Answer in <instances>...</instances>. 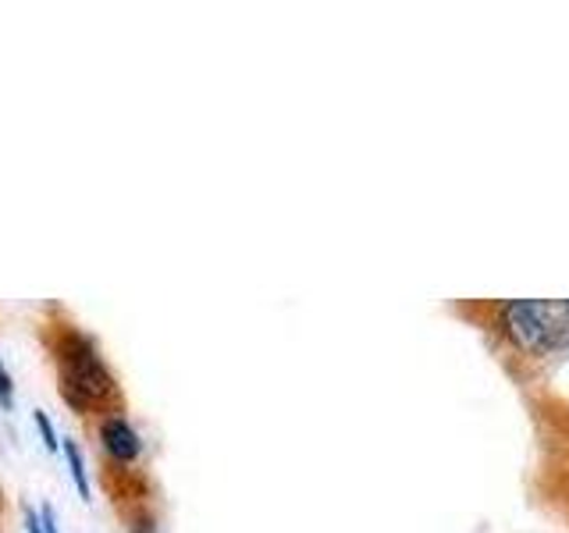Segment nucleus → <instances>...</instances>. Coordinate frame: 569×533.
<instances>
[{
  "mask_svg": "<svg viewBox=\"0 0 569 533\" xmlns=\"http://www.w3.org/2000/svg\"><path fill=\"white\" fill-rule=\"evenodd\" d=\"M61 381H64V395L71 405H100L107 402L118 391L114 384V373L107 370L103 363V355L97 352V345L89 342L86 334L79 331H71L64 334V342H61Z\"/></svg>",
  "mask_w": 569,
  "mask_h": 533,
  "instance_id": "f03ea898",
  "label": "nucleus"
},
{
  "mask_svg": "<svg viewBox=\"0 0 569 533\" xmlns=\"http://www.w3.org/2000/svg\"><path fill=\"white\" fill-rule=\"evenodd\" d=\"M26 533H43V515L26 505Z\"/></svg>",
  "mask_w": 569,
  "mask_h": 533,
  "instance_id": "0eeeda50",
  "label": "nucleus"
},
{
  "mask_svg": "<svg viewBox=\"0 0 569 533\" xmlns=\"http://www.w3.org/2000/svg\"><path fill=\"white\" fill-rule=\"evenodd\" d=\"M0 405L4 409L14 405V384H11V373H8L4 360H0Z\"/></svg>",
  "mask_w": 569,
  "mask_h": 533,
  "instance_id": "423d86ee",
  "label": "nucleus"
},
{
  "mask_svg": "<svg viewBox=\"0 0 569 533\" xmlns=\"http://www.w3.org/2000/svg\"><path fill=\"white\" fill-rule=\"evenodd\" d=\"M100 441H103V452L114 462H136L142 455V438L124 416H107L100 423Z\"/></svg>",
  "mask_w": 569,
  "mask_h": 533,
  "instance_id": "7ed1b4c3",
  "label": "nucleus"
},
{
  "mask_svg": "<svg viewBox=\"0 0 569 533\" xmlns=\"http://www.w3.org/2000/svg\"><path fill=\"white\" fill-rule=\"evenodd\" d=\"M40 515H43V533H61V530H58V512H53L50 505H43Z\"/></svg>",
  "mask_w": 569,
  "mask_h": 533,
  "instance_id": "6e6552de",
  "label": "nucleus"
},
{
  "mask_svg": "<svg viewBox=\"0 0 569 533\" xmlns=\"http://www.w3.org/2000/svg\"><path fill=\"white\" fill-rule=\"evenodd\" d=\"M495 331L527 360L569 352V299H506L491 310Z\"/></svg>",
  "mask_w": 569,
  "mask_h": 533,
  "instance_id": "f257e3e1",
  "label": "nucleus"
},
{
  "mask_svg": "<svg viewBox=\"0 0 569 533\" xmlns=\"http://www.w3.org/2000/svg\"><path fill=\"white\" fill-rule=\"evenodd\" d=\"M32 420H36V426H40V438H43V444H47V452H58V434H53L50 416L43 413V409H36Z\"/></svg>",
  "mask_w": 569,
  "mask_h": 533,
  "instance_id": "39448f33",
  "label": "nucleus"
},
{
  "mask_svg": "<svg viewBox=\"0 0 569 533\" xmlns=\"http://www.w3.org/2000/svg\"><path fill=\"white\" fill-rule=\"evenodd\" d=\"M61 452H64V459H68V473H71V480H76V491H79V497L82 502H89V476H86V459H82V449L71 438H64L61 441Z\"/></svg>",
  "mask_w": 569,
  "mask_h": 533,
  "instance_id": "20e7f679",
  "label": "nucleus"
}]
</instances>
